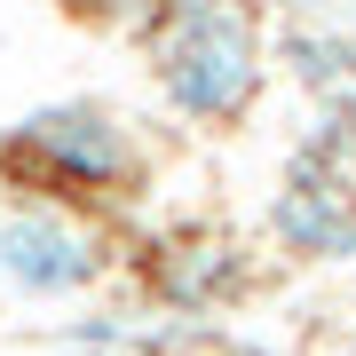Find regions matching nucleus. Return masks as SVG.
Wrapping results in <instances>:
<instances>
[{
	"label": "nucleus",
	"instance_id": "1",
	"mask_svg": "<svg viewBox=\"0 0 356 356\" xmlns=\"http://www.w3.org/2000/svg\"><path fill=\"white\" fill-rule=\"evenodd\" d=\"M261 88V40L229 0H166L159 95L182 119H238Z\"/></svg>",
	"mask_w": 356,
	"mask_h": 356
},
{
	"label": "nucleus",
	"instance_id": "2",
	"mask_svg": "<svg viewBox=\"0 0 356 356\" xmlns=\"http://www.w3.org/2000/svg\"><path fill=\"white\" fill-rule=\"evenodd\" d=\"M16 143L48 166V175L64 182H119L135 166V135L119 111H103V103H48V111H32Z\"/></svg>",
	"mask_w": 356,
	"mask_h": 356
},
{
	"label": "nucleus",
	"instance_id": "3",
	"mask_svg": "<svg viewBox=\"0 0 356 356\" xmlns=\"http://www.w3.org/2000/svg\"><path fill=\"white\" fill-rule=\"evenodd\" d=\"M88 277H95V245L64 214H8L0 222V285L32 293V301H56V293H79Z\"/></svg>",
	"mask_w": 356,
	"mask_h": 356
},
{
	"label": "nucleus",
	"instance_id": "4",
	"mask_svg": "<svg viewBox=\"0 0 356 356\" xmlns=\"http://www.w3.org/2000/svg\"><path fill=\"white\" fill-rule=\"evenodd\" d=\"M269 222H277V238L293 254H325V261L356 254V214H348V198L332 182H293V191H277Z\"/></svg>",
	"mask_w": 356,
	"mask_h": 356
},
{
	"label": "nucleus",
	"instance_id": "5",
	"mask_svg": "<svg viewBox=\"0 0 356 356\" xmlns=\"http://www.w3.org/2000/svg\"><path fill=\"white\" fill-rule=\"evenodd\" d=\"M285 64H293L301 88H348L356 79V40H341V32H293Z\"/></svg>",
	"mask_w": 356,
	"mask_h": 356
},
{
	"label": "nucleus",
	"instance_id": "6",
	"mask_svg": "<svg viewBox=\"0 0 356 356\" xmlns=\"http://www.w3.org/2000/svg\"><path fill=\"white\" fill-rule=\"evenodd\" d=\"M111 16H143V8H166V0H103Z\"/></svg>",
	"mask_w": 356,
	"mask_h": 356
}]
</instances>
